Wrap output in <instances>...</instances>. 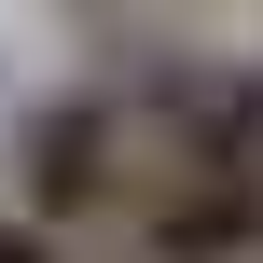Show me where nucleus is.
<instances>
[{
	"label": "nucleus",
	"mask_w": 263,
	"mask_h": 263,
	"mask_svg": "<svg viewBox=\"0 0 263 263\" xmlns=\"http://www.w3.org/2000/svg\"><path fill=\"white\" fill-rule=\"evenodd\" d=\"M125 166H139V111H125V83H55V97L14 125V222L83 236L97 208H125Z\"/></svg>",
	"instance_id": "f257e3e1"
},
{
	"label": "nucleus",
	"mask_w": 263,
	"mask_h": 263,
	"mask_svg": "<svg viewBox=\"0 0 263 263\" xmlns=\"http://www.w3.org/2000/svg\"><path fill=\"white\" fill-rule=\"evenodd\" d=\"M153 263H263V180L236 166H166V194L139 208Z\"/></svg>",
	"instance_id": "f03ea898"
}]
</instances>
